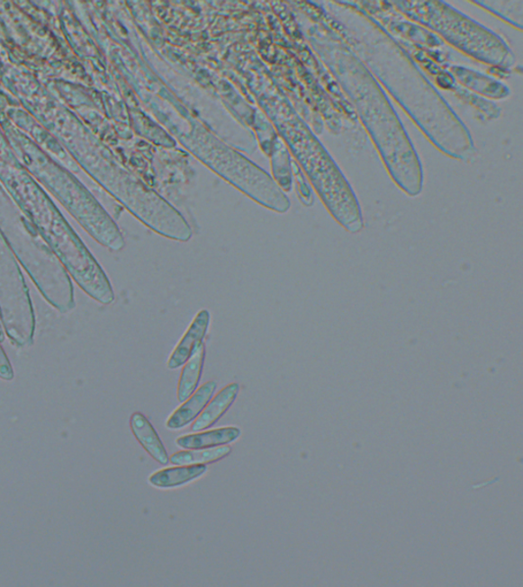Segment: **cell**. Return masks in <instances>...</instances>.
I'll list each match as a JSON object with an SVG mask.
<instances>
[{
	"instance_id": "obj_6",
	"label": "cell",
	"mask_w": 523,
	"mask_h": 587,
	"mask_svg": "<svg viewBox=\"0 0 523 587\" xmlns=\"http://www.w3.org/2000/svg\"><path fill=\"white\" fill-rule=\"evenodd\" d=\"M208 467L204 464L181 465L178 467L158 470L150 476L149 482L158 489H172L192 483L193 480L206 474Z\"/></svg>"
},
{
	"instance_id": "obj_2",
	"label": "cell",
	"mask_w": 523,
	"mask_h": 587,
	"mask_svg": "<svg viewBox=\"0 0 523 587\" xmlns=\"http://www.w3.org/2000/svg\"><path fill=\"white\" fill-rule=\"evenodd\" d=\"M216 390V381L212 380L203 384L179 408L174 411L166 423L167 429L177 431L192 423L213 398Z\"/></svg>"
},
{
	"instance_id": "obj_3",
	"label": "cell",
	"mask_w": 523,
	"mask_h": 587,
	"mask_svg": "<svg viewBox=\"0 0 523 587\" xmlns=\"http://www.w3.org/2000/svg\"><path fill=\"white\" fill-rule=\"evenodd\" d=\"M239 390L240 387L237 383H232L223 387L215 396V398L211 399L207 406L204 407L199 418L193 424L192 431L198 432L213 426L229 411L235 400H237Z\"/></svg>"
},
{
	"instance_id": "obj_1",
	"label": "cell",
	"mask_w": 523,
	"mask_h": 587,
	"mask_svg": "<svg viewBox=\"0 0 523 587\" xmlns=\"http://www.w3.org/2000/svg\"><path fill=\"white\" fill-rule=\"evenodd\" d=\"M210 325L211 312L208 309L200 310L191 325L188 326L184 337L179 341L178 345L173 350L168 361L169 369H177L185 364L195 348L206 338Z\"/></svg>"
},
{
	"instance_id": "obj_8",
	"label": "cell",
	"mask_w": 523,
	"mask_h": 587,
	"mask_svg": "<svg viewBox=\"0 0 523 587\" xmlns=\"http://www.w3.org/2000/svg\"><path fill=\"white\" fill-rule=\"evenodd\" d=\"M232 449L230 447H214L206 449H188L173 454L170 457V462L174 465H200L215 463L230 455Z\"/></svg>"
},
{
	"instance_id": "obj_4",
	"label": "cell",
	"mask_w": 523,
	"mask_h": 587,
	"mask_svg": "<svg viewBox=\"0 0 523 587\" xmlns=\"http://www.w3.org/2000/svg\"><path fill=\"white\" fill-rule=\"evenodd\" d=\"M131 426L134 437L146 449L150 457L162 465H168L170 457L167 453L160 437L149 419L140 413H135L131 418Z\"/></svg>"
},
{
	"instance_id": "obj_9",
	"label": "cell",
	"mask_w": 523,
	"mask_h": 587,
	"mask_svg": "<svg viewBox=\"0 0 523 587\" xmlns=\"http://www.w3.org/2000/svg\"><path fill=\"white\" fill-rule=\"evenodd\" d=\"M14 377L12 366L7 360L2 347H0V378L5 379H12Z\"/></svg>"
},
{
	"instance_id": "obj_7",
	"label": "cell",
	"mask_w": 523,
	"mask_h": 587,
	"mask_svg": "<svg viewBox=\"0 0 523 587\" xmlns=\"http://www.w3.org/2000/svg\"><path fill=\"white\" fill-rule=\"evenodd\" d=\"M206 360V345L204 342L195 348L194 353L185 362L178 383L177 398L179 402L186 401L198 388Z\"/></svg>"
},
{
	"instance_id": "obj_5",
	"label": "cell",
	"mask_w": 523,
	"mask_h": 587,
	"mask_svg": "<svg viewBox=\"0 0 523 587\" xmlns=\"http://www.w3.org/2000/svg\"><path fill=\"white\" fill-rule=\"evenodd\" d=\"M241 431L239 428H221L213 431L186 434L176 440V444L182 449H200L225 446L232 443L240 437Z\"/></svg>"
}]
</instances>
